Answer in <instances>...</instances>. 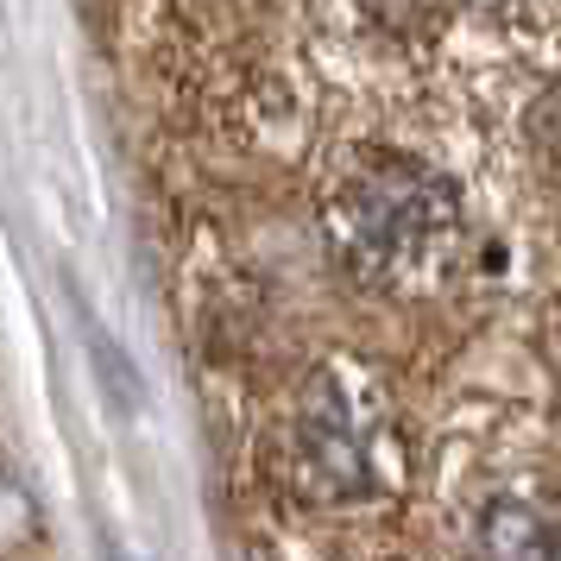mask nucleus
Instances as JSON below:
<instances>
[{
    "label": "nucleus",
    "mask_w": 561,
    "mask_h": 561,
    "mask_svg": "<svg viewBox=\"0 0 561 561\" xmlns=\"http://www.w3.org/2000/svg\"><path fill=\"white\" fill-rule=\"evenodd\" d=\"M32 542H38V505L26 499V485H13L0 473V556L32 549Z\"/></svg>",
    "instance_id": "20e7f679"
},
{
    "label": "nucleus",
    "mask_w": 561,
    "mask_h": 561,
    "mask_svg": "<svg viewBox=\"0 0 561 561\" xmlns=\"http://www.w3.org/2000/svg\"><path fill=\"white\" fill-rule=\"evenodd\" d=\"M480 549H485V556H536V561L561 556V542H556V530H549V517H542V511H530V505H517V499L485 505V517H480Z\"/></svg>",
    "instance_id": "7ed1b4c3"
},
{
    "label": "nucleus",
    "mask_w": 561,
    "mask_h": 561,
    "mask_svg": "<svg viewBox=\"0 0 561 561\" xmlns=\"http://www.w3.org/2000/svg\"><path fill=\"white\" fill-rule=\"evenodd\" d=\"M290 473L316 505H347V499L379 492V416L347 373H322L304 391Z\"/></svg>",
    "instance_id": "f03ea898"
},
{
    "label": "nucleus",
    "mask_w": 561,
    "mask_h": 561,
    "mask_svg": "<svg viewBox=\"0 0 561 561\" xmlns=\"http://www.w3.org/2000/svg\"><path fill=\"white\" fill-rule=\"evenodd\" d=\"M329 240L354 278L416 290L460 247V190L416 158H366L334 183Z\"/></svg>",
    "instance_id": "f257e3e1"
}]
</instances>
